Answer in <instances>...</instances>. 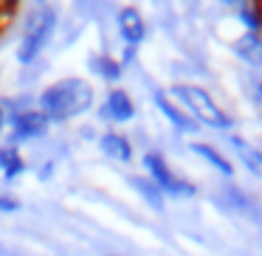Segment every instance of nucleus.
I'll return each instance as SVG.
<instances>
[{
	"label": "nucleus",
	"instance_id": "1",
	"mask_svg": "<svg viewBox=\"0 0 262 256\" xmlns=\"http://www.w3.org/2000/svg\"><path fill=\"white\" fill-rule=\"evenodd\" d=\"M96 102L93 85L82 76H65V79L48 85L37 96V110L48 119V124H65L71 119H79Z\"/></svg>",
	"mask_w": 262,
	"mask_h": 256
},
{
	"label": "nucleus",
	"instance_id": "2",
	"mask_svg": "<svg viewBox=\"0 0 262 256\" xmlns=\"http://www.w3.org/2000/svg\"><path fill=\"white\" fill-rule=\"evenodd\" d=\"M166 93L192 115L198 127H209V130H214V132H226L228 135V132L234 130V124H237L234 115L228 113V110H223L220 104L211 99V93L206 90V87H200V85H192V82H175Z\"/></svg>",
	"mask_w": 262,
	"mask_h": 256
},
{
	"label": "nucleus",
	"instance_id": "3",
	"mask_svg": "<svg viewBox=\"0 0 262 256\" xmlns=\"http://www.w3.org/2000/svg\"><path fill=\"white\" fill-rule=\"evenodd\" d=\"M57 26H59L57 9L37 6L34 12L26 17L23 37H20V42H17V62L26 65V68L34 65L37 59L46 54V48L51 45L54 34H57Z\"/></svg>",
	"mask_w": 262,
	"mask_h": 256
},
{
	"label": "nucleus",
	"instance_id": "4",
	"mask_svg": "<svg viewBox=\"0 0 262 256\" xmlns=\"http://www.w3.org/2000/svg\"><path fill=\"white\" fill-rule=\"evenodd\" d=\"M141 166H144V175L164 192V197L192 200L194 194H198V186H194L192 180H186L183 175H178L169 166V160L161 152H155V149H147V152L141 155Z\"/></svg>",
	"mask_w": 262,
	"mask_h": 256
},
{
	"label": "nucleus",
	"instance_id": "5",
	"mask_svg": "<svg viewBox=\"0 0 262 256\" xmlns=\"http://www.w3.org/2000/svg\"><path fill=\"white\" fill-rule=\"evenodd\" d=\"M48 130H51V124H48V119L37 110V104L29 110H23V113L9 115V144H14V147H20V144H26V141H37V138H42Z\"/></svg>",
	"mask_w": 262,
	"mask_h": 256
},
{
	"label": "nucleus",
	"instance_id": "6",
	"mask_svg": "<svg viewBox=\"0 0 262 256\" xmlns=\"http://www.w3.org/2000/svg\"><path fill=\"white\" fill-rule=\"evenodd\" d=\"M152 104H155V110L164 115V121L178 132V135H198L200 127L194 124V119L166 90H152Z\"/></svg>",
	"mask_w": 262,
	"mask_h": 256
},
{
	"label": "nucleus",
	"instance_id": "7",
	"mask_svg": "<svg viewBox=\"0 0 262 256\" xmlns=\"http://www.w3.org/2000/svg\"><path fill=\"white\" fill-rule=\"evenodd\" d=\"M136 102H133V96L124 90V87H110L107 96H104V102L99 104V119L107 121V124L119 127V124H130L133 119H136Z\"/></svg>",
	"mask_w": 262,
	"mask_h": 256
},
{
	"label": "nucleus",
	"instance_id": "8",
	"mask_svg": "<svg viewBox=\"0 0 262 256\" xmlns=\"http://www.w3.org/2000/svg\"><path fill=\"white\" fill-rule=\"evenodd\" d=\"M116 31H119L124 48H141L147 40V20L136 6H121L116 12Z\"/></svg>",
	"mask_w": 262,
	"mask_h": 256
},
{
	"label": "nucleus",
	"instance_id": "9",
	"mask_svg": "<svg viewBox=\"0 0 262 256\" xmlns=\"http://www.w3.org/2000/svg\"><path fill=\"white\" fill-rule=\"evenodd\" d=\"M99 149H102L104 158L116 160V164L130 166L133 160H136V147H133V141L119 130H104L102 135H99Z\"/></svg>",
	"mask_w": 262,
	"mask_h": 256
},
{
	"label": "nucleus",
	"instance_id": "10",
	"mask_svg": "<svg viewBox=\"0 0 262 256\" xmlns=\"http://www.w3.org/2000/svg\"><path fill=\"white\" fill-rule=\"evenodd\" d=\"M231 54L239 59L243 65L259 71L262 68V34H251V31H243L231 40Z\"/></svg>",
	"mask_w": 262,
	"mask_h": 256
},
{
	"label": "nucleus",
	"instance_id": "11",
	"mask_svg": "<svg viewBox=\"0 0 262 256\" xmlns=\"http://www.w3.org/2000/svg\"><path fill=\"white\" fill-rule=\"evenodd\" d=\"M226 144L231 147V152L237 155L239 164L248 169V175H254V177H259V180H262V149L254 147V144H248L245 138L234 135V132H228V135H226Z\"/></svg>",
	"mask_w": 262,
	"mask_h": 256
},
{
	"label": "nucleus",
	"instance_id": "12",
	"mask_svg": "<svg viewBox=\"0 0 262 256\" xmlns=\"http://www.w3.org/2000/svg\"><path fill=\"white\" fill-rule=\"evenodd\" d=\"M127 186H130L133 192H136L152 211H158V214H164V211H166V197H164V192H161V189L155 186V183L149 180L147 175H127Z\"/></svg>",
	"mask_w": 262,
	"mask_h": 256
},
{
	"label": "nucleus",
	"instance_id": "13",
	"mask_svg": "<svg viewBox=\"0 0 262 256\" xmlns=\"http://www.w3.org/2000/svg\"><path fill=\"white\" fill-rule=\"evenodd\" d=\"M189 149H192V152L198 155V158H203L206 164H209V166H211V169H214L220 177H226V180H231V177H234V164H231V160H228L226 155L220 152V149L214 147V144L192 141V144H189Z\"/></svg>",
	"mask_w": 262,
	"mask_h": 256
},
{
	"label": "nucleus",
	"instance_id": "14",
	"mask_svg": "<svg viewBox=\"0 0 262 256\" xmlns=\"http://www.w3.org/2000/svg\"><path fill=\"white\" fill-rule=\"evenodd\" d=\"M26 172V158L14 144H3L0 147V175L6 177V180H17L20 175Z\"/></svg>",
	"mask_w": 262,
	"mask_h": 256
},
{
	"label": "nucleus",
	"instance_id": "15",
	"mask_svg": "<svg viewBox=\"0 0 262 256\" xmlns=\"http://www.w3.org/2000/svg\"><path fill=\"white\" fill-rule=\"evenodd\" d=\"M91 68H93V74H96L99 79H104L107 85H116V82L124 76V68H121V62L113 54H96V57H91Z\"/></svg>",
	"mask_w": 262,
	"mask_h": 256
},
{
	"label": "nucleus",
	"instance_id": "16",
	"mask_svg": "<svg viewBox=\"0 0 262 256\" xmlns=\"http://www.w3.org/2000/svg\"><path fill=\"white\" fill-rule=\"evenodd\" d=\"M237 20L243 23L245 31L262 34V6H256V3H239L237 6Z\"/></svg>",
	"mask_w": 262,
	"mask_h": 256
},
{
	"label": "nucleus",
	"instance_id": "17",
	"mask_svg": "<svg viewBox=\"0 0 262 256\" xmlns=\"http://www.w3.org/2000/svg\"><path fill=\"white\" fill-rule=\"evenodd\" d=\"M226 192L231 194V208H237L239 214H248V217H251V214H256V205L251 203V197L243 192V189H237L234 183H228Z\"/></svg>",
	"mask_w": 262,
	"mask_h": 256
},
{
	"label": "nucleus",
	"instance_id": "18",
	"mask_svg": "<svg viewBox=\"0 0 262 256\" xmlns=\"http://www.w3.org/2000/svg\"><path fill=\"white\" fill-rule=\"evenodd\" d=\"M245 82H248V96H251V102L256 104V107H262V79L259 76H245Z\"/></svg>",
	"mask_w": 262,
	"mask_h": 256
},
{
	"label": "nucleus",
	"instance_id": "19",
	"mask_svg": "<svg viewBox=\"0 0 262 256\" xmlns=\"http://www.w3.org/2000/svg\"><path fill=\"white\" fill-rule=\"evenodd\" d=\"M20 211V200L12 194H0V214H14Z\"/></svg>",
	"mask_w": 262,
	"mask_h": 256
},
{
	"label": "nucleus",
	"instance_id": "20",
	"mask_svg": "<svg viewBox=\"0 0 262 256\" xmlns=\"http://www.w3.org/2000/svg\"><path fill=\"white\" fill-rule=\"evenodd\" d=\"M6 127H9V115H6V110L0 107V132L6 130Z\"/></svg>",
	"mask_w": 262,
	"mask_h": 256
}]
</instances>
